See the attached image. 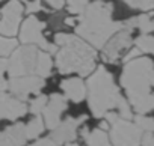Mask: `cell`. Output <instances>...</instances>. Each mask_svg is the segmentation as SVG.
Returning <instances> with one entry per match:
<instances>
[{
  "label": "cell",
  "mask_w": 154,
  "mask_h": 146,
  "mask_svg": "<svg viewBox=\"0 0 154 146\" xmlns=\"http://www.w3.org/2000/svg\"><path fill=\"white\" fill-rule=\"evenodd\" d=\"M121 85L127 92L131 107L139 113H149L154 107V65L149 57H134L128 60L121 74Z\"/></svg>",
  "instance_id": "6da1fadb"
},
{
  "label": "cell",
  "mask_w": 154,
  "mask_h": 146,
  "mask_svg": "<svg viewBox=\"0 0 154 146\" xmlns=\"http://www.w3.org/2000/svg\"><path fill=\"white\" fill-rule=\"evenodd\" d=\"M88 103L95 118H103L106 112L118 109V115L122 119H133L128 103L119 94L113 76L104 66H98L88 80Z\"/></svg>",
  "instance_id": "7a4b0ae2"
},
{
  "label": "cell",
  "mask_w": 154,
  "mask_h": 146,
  "mask_svg": "<svg viewBox=\"0 0 154 146\" xmlns=\"http://www.w3.org/2000/svg\"><path fill=\"white\" fill-rule=\"evenodd\" d=\"M112 11L113 5L104 0L88 3L77 17V21H79L75 27L77 35L85 38L94 47L101 48L106 41L124 26L122 23L112 20Z\"/></svg>",
  "instance_id": "3957f363"
},
{
  "label": "cell",
  "mask_w": 154,
  "mask_h": 146,
  "mask_svg": "<svg viewBox=\"0 0 154 146\" xmlns=\"http://www.w3.org/2000/svg\"><path fill=\"white\" fill-rule=\"evenodd\" d=\"M54 45L59 47L56 50V66L60 74L77 72L85 77L94 71L97 53L83 39L68 33H57Z\"/></svg>",
  "instance_id": "277c9868"
},
{
  "label": "cell",
  "mask_w": 154,
  "mask_h": 146,
  "mask_svg": "<svg viewBox=\"0 0 154 146\" xmlns=\"http://www.w3.org/2000/svg\"><path fill=\"white\" fill-rule=\"evenodd\" d=\"M11 59L8 60V72L11 77H21V76H38V77H48L51 72V57L48 53L41 51L36 45L27 44L20 47L11 53Z\"/></svg>",
  "instance_id": "5b68a950"
},
{
  "label": "cell",
  "mask_w": 154,
  "mask_h": 146,
  "mask_svg": "<svg viewBox=\"0 0 154 146\" xmlns=\"http://www.w3.org/2000/svg\"><path fill=\"white\" fill-rule=\"evenodd\" d=\"M104 118L110 124V140L113 146H139L142 130L127 119H122L115 112H106Z\"/></svg>",
  "instance_id": "8992f818"
},
{
  "label": "cell",
  "mask_w": 154,
  "mask_h": 146,
  "mask_svg": "<svg viewBox=\"0 0 154 146\" xmlns=\"http://www.w3.org/2000/svg\"><path fill=\"white\" fill-rule=\"evenodd\" d=\"M44 27H45V24L42 21H39L35 15H30L26 18V21L21 26L20 39L24 44H33V45H38L41 50H47L50 53H54L57 50V47L54 44H50L44 38V35H42Z\"/></svg>",
  "instance_id": "52a82bcc"
},
{
  "label": "cell",
  "mask_w": 154,
  "mask_h": 146,
  "mask_svg": "<svg viewBox=\"0 0 154 146\" xmlns=\"http://www.w3.org/2000/svg\"><path fill=\"white\" fill-rule=\"evenodd\" d=\"M131 30H133V27L125 24L106 41V44L103 45L104 60L113 63L115 60H118L122 56V53L131 44Z\"/></svg>",
  "instance_id": "ba28073f"
},
{
  "label": "cell",
  "mask_w": 154,
  "mask_h": 146,
  "mask_svg": "<svg viewBox=\"0 0 154 146\" xmlns=\"http://www.w3.org/2000/svg\"><path fill=\"white\" fill-rule=\"evenodd\" d=\"M24 12L23 5L18 0H9L0 11L2 20H0V35H5L8 38H12L18 33L21 15Z\"/></svg>",
  "instance_id": "9c48e42d"
},
{
  "label": "cell",
  "mask_w": 154,
  "mask_h": 146,
  "mask_svg": "<svg viewBox=\"0 0 154 146\" xmlns=\"http://www.w3.org/2000/svg\"><path fill=\"white\" fill-rule=\"evenodd\" d=\"M44 86V79L38 77V76H21V77H11L8 88L11 91V94L24 101L27 100L29 95H36L39 94V91Z\"/></svg>",
  "instance_id": "30bf717a"
},
{
  "label": "cell",
  "mask_w": 154,
  "mask_h": 146,
  "mask_svg": "<svg viewBox=\"0 0 154 146\" xmlns=\"http://www.w3.org/2000/svg\"><path fill=\"white\" fill-rule=\"evenodd\" d=\"M86 121V116H80V118H66L63 122H59V125L56 128L51 130V134L48 136L53 143L56 146H62L65 143L74 142L77 137V128L82 125V122Z\"/></svg>",
  "instance_id": "8fae6325"
},
{
  "label": "cell",
  "mask_w": 154,
  "mask_h": 146,
  "mask_svg": "<svg viewBox=\"0 0 154 146\" xmlns=\"http://www.w3.org/2000/svg\"><path fill=\"white\" fill-rule=\"evenodd\" d=\"M66 109V98L59 94H53L50 98H47V103L42 109V121L44 127L48 130H53L59 125L60 122V115Z\"/></svg>",
  "instance_id": "7c38bea8"
},
{
  "label": "cell",
  "mask_w": 154,
  "mask_h": 146,
  "mask_svg": "<svg viewBox=\"0 0 154 146\" xmlns=\"http://www.w3.org/2000/svg\"><path fill=\"white\" fill-rule=\"evenodd\" d=\"M26 113H27V106L24 104V101L0 91V121L2 119L15 121L24 116Z\"/></svg>",
  "instance_id": "4fadbf2b"
},
{
  "label": "cell",
  "mask_w": 154,
  "mask_h": 146,
  "mask_svg": "<svg viewBox=\"0 0 154 146\" xmlns=\"http://www.w3.org/2000/svg\"><path fill=\"white\" fill-rule=\"evenodd\" d=\"M27 142L24 124H14L0 131V146H24Z\"/></svg>",
  "instance_id": "5bb4252c"
},
{
  "label": "cell",
  "mask_w": 154,
  "mask_h": 146,
  "mask_svg": "<svg viewBox=\"0 0 154 146\" xmlns=\"http://www.w3.org/2000/svg\"><path fill=\"white\" fill-rule=\"evenodd\" d=\"M60 89L65 94L66 100H71L72 103H80L86 97V86L82 79L79 77H71L60 83Z\"/></svg>",
  "instance_id": "9a60e30c"
},
{
  "label": "cell",
  "mask_w": 154,
  "mask_h": 146,
  "mask_svg": "<svg viewBox=\"0 0 154 146\" xmlns=\"http://www.w3.org/2000/svg\"><path fill=\"white\" fill-rule=\"evenodd\" d=\"M82 134L85 137L86 146H112L109 139H107V134L101 128H97V130H94L91 133H89L88 128H83Z\"/></svg>",
  "instance_id": "2e32d148"
},
{
  "label": "cell",
  "mask_w": 154,
  "mask_h": 146,
  "mask_svg": "<svg viewBox=\"0 0 154 146\" xmlns=\"http://www.w3.org/2000/svg\"><path fill=\"white\" fill-rule=\"evenodd\" d=\"M44 121L39 115H35V118L27 124L24 125V130H26V137L27 140H32V139H36L42 131H44Z\"/></svg>",
  "instance_id": "e0dca14e"
},
{
  "label": "cell",
  "mask_w": 154,
  "mask_h": 146,
  "mask_svg": "<svg viewBox=\"0 0 154 146\" xmlns=\"http://www.w3.org/2000/svg\"><path fill=\"white\" fill-rule=\"evenodd\" d=\"M134 27H139L142 30V33H151L154 29V23H152L151 15L142 14L137 18H134Z\"/></svg>",
  "instance_id": "ac0fdd59"
},
{
  "label": "cell",
  "mask_w": 154,
  "mask_h": 146,
  "mask_svg": "<svg viewBox=\"0 0 154 146\" xmlns=\"http://www.w3.org/2000/svg\"><path fill=\"white\" fill-rule=\"evenodd\" d=\"M136 45H137V50L142 53H152L154 51V39L149 33H143L142 36H139L136 39Z\"/></svg>",
  "instance_id": "d6986e66"
},
{
  "label": "cell",
  "mask_w": 154,
  "mask_h": 146,
  "mask_svg": "<svg viewBox=\"0 0 154 146\" xmlns=\"http://www.w3.org/2000/svg\"><path fill=\"white\" fill-rule=\"evenodd\" d=\"M17 48V41L14 38H3L0 36V56L6 57Z\"/></svg>",
  "instance_id": "ffe728a7"
},
{
  "label": "cell",
  "mask_w": 154,
  "mask_h": 146,
  "mask_svg": "<svg viewBox=\"0 0 154 146\" xmlns=\"http://www.w3.org/2000/svg\"><path fill=\"white\" fill-rule=\"evenodd\" d=\"M128 6L140 11H151L154 6V0H122Z\"/></svg>",
  "instance_id": "44dd1931"
},
{
  "label": "cell",
  "mask_w": 154,
  "mask_h": 146,
  "mask_svg": "<svg viewBox=\"0 0 154 146\" xmlns=\"http://www.w3.org/2000/svg\"><path fill=\"white\" fill-rule=\"evenodd\" d=\"M134 124L142 130V131H152L154 128V121L151 118H146L143 115H137L134 118Z\"/></svg>",
  "instance_id": "7402d4cb"
},
{
  "label": "cell",
  "mask_w": 154,
  "mask_h": 146,
  "mask_svg": "<svg viewBox=\"0 0 154 146\" xmlns=\"http://www.w3.org/2000/svg\"><path fill=\"white\" fill-rule=\"evenodd\" d=\"M89 0H66L68 3V12L69 14H80L83 8L88 5Z\"/></svg>",
  "instance_id": "603a6c76"
},
{
  "label": "cell",
  "mask_w": 154,
  "mask_h": 146,
  "mask_svg": "<svg viewBox=\"0 0 154 146\" xmlns=\"http://www.w3.org/2000/svg\"><path fill=\"white\" fill-rule=\"evenodd\" d=\"M45 103H47V97H45V95H39V97L33 98V101L30 103V112H32L33 115H39V113L42 112Z\"/></svg>",
  "instance_id": "cb8c5ba5"
},
{
  "label": "cell",
  "mask_w": 154,
  "mask_h": 146,
  "mask_svg": "<svg viewBox=\"0 0 154 146\" xmlns=\"http://www.w3.org/2000/svg\"><path fill=\"white\" fill-rule=\"evenodd\" d=\"M6 66H8V60L0 57V91H5L8 89V82L5 80V71H6Z\"/></svg>",
  "instance_id": "d4e9b609"
},
{
  "label": "cell",
  "mask_w": 154,
  "mask_h": 146,
  "mask_svg": "<svg viewBox=\"0 0 154 146\" xmlns=\"http://www.w3.org/2000/svg\"><path fill=\"white\" fill-rule=\"evenodd\" d=\"M142 146H154V139H152V131H145V134H142L140 139Z\"/></svg>",
  "instance_id": "484cf974"
},
{
  "label": "cell",
  "mask_w": 154,
  "mask_h": 146,
  "mask_svg": "<svg viewBox=\"0 0 154 146\" xmlns=\"http://www.w3.org/2000/svg\"><path fill=\"white\" fill-rule=\"evenodd\" d=\"M42 9V6H41V2L39 0H35V2H29V5H27V14H35V12H38V11H41Z\"/></svg>",
  "instance_id": "4316f807"
},
{
  "label": "cell",
  "mask_w": 154,
  "mask_h": 146,
  "mask_svg": "<svg viewBox=\"0 0 154 146\" xmlns=\"http://www.w3.org/2000/svg\"><path fill=\"white\" fill-rule=\"evenodd\" d=\"M44 2H45L47 5H50L53 9H62L65 0H44Z\"/></svg>",
  "instance_id": "83f0119b"
},
{
  "label": "cell",
  "mask_w": 154,
  "mask_h": 146,
  "mask_svg": "<svg viewBox=\"0 0 154 146\" xmlns=\"http://www.w3.org/2000/svg\"><path fill=\"white\" fill-rule=\"evenodd\" d=\"M32 146H56V145L53 143V140H51L50 137H45V139H39V140L35 142Z\"/></svg>",
  "instance_id": "f1b7e54d"
},
{
  "label": "cell",
  "mask_w": 154,
  "mask_h": 146,
  "mask_svg": "<svg viewBox=\"0 0 154 146\" xmlns=\"http://www.w3.org/2000/svg\"><path fill=\"white\" fill-rule=\"evenodd\" d=\"M139 54H140V51H139L137 48H134V50H133L131 53H128V54H127V56L124 57V62H128V60H131V59H134V57H137Z\"/></svg>",
  "instance_id": "f546056e"
},
{
  "label": "cell",
  "mask_w": 154,
  "mask_h": 146,
  "mask_svg": "<svg viewBox=\"0 0 154 146\" xmlns=\"http://www.w3.org/2000/svg\"><path fill=\"white\" fill-rule=\"evenodd\" d=\"M109 128V124L107 122H101V130H107Z\"/></svg>",
  "instance_id": "4dcf8cb0"
},
{
  "label": "cell",
  "mask_w": 154,
  "mask_h": 146,
  "mask_svg": "<svg viewBox=\"0 0 154 146\" xmlns=\"http://www.w3.org/2000/svg\"><path fill=\"white\" fill-rule=\"evenodd\" d=\"M66 146H77V145H74V143H65Z\"/></svg>",
  "instance_id": "1f68e13d"
},
{
  "label": "cell",
  "mask_w": 154,
  "mask_h": 146,
  "mask_svg": "<svg viewBox=\"0 0 154 146\" xmlns=\"http://www.w3.org/2000/svg\"><path fill=\"white\" fill-rule=\"evenodd\" d=\"M21 2H27V0H21Z\"/></svg>",
  "instance_id": "d6a6232c"
},
{
  "label": "cell",
  "mask_w": 154,
  "mask_h": 146,
  "mask_svg": "<svg viewBox=\"0 0 154 146\" xmlns=\"http://www.w3.org/2000/svg\"><path fill=\"white\" fill-rule=\"evenodd\" d=\"M0 2H2V0H0Z\"/></svg>",
  "instance_id": "836d02e7"
}]
</instances>
